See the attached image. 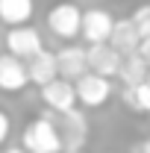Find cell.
<instances>
[{
	"label": "cell",
	"mask_w": 150,
	"mask_h": 153,
	"mask_svg": "<svg viewBox=\"0 0 150 153\" xmlns=\"http://www.w3.org/2000/svg\"><path fill=\"white\" fill-rule=\"evenodd\" d=\"M21 150L24 153H62L56 124L50 118H33L21 133Z\"/></svg>",
	"instance_id": "1"
},
{
	"label": "cell",
	"mask_w": 150,
	"mask_h": 153,
	"mask_svg": "<svg viewBox=\"0 0 150 153\" xmlns=\"http://www.w3.org/2000/svg\"><path fill=\"white\" fill-rule=\"evenodd\" d=\"M79 21H82V9L76 3H56L50 12H47V30L56 38H65V41H74L79 36Z\"/></svg>",
	"instance_id": "2"
},
{
	"label": "cell",
	"mask_w": 150,
	"mask_h": 153,
	"mask_svg": "<svg viewBox=\"0 0 150 153\" xmlns=\"http://www.w3.org/2000/svg\"><path fill=\"white\" fill-rule=\"evenodd\" d=\"M74 94H76V106L100 109L112 97V79H103L97 74H82L74 82Z\"/></svg>",
	"instance_id": "3"
},
{
	"label": "cell",
	"mask_w": 150,
	"mask_h": 153,
	"mask_svg": "<svg viewBox=\"0 0 150 153\" xmlns=\"http://www.w3.org/2000/svg\"><path fill=\"white\" fill-rule=\"evenodd\" d=\"M56 133L62 141V150H82V144L88 141V121L79 109H71V112L59 115Z\"/></svg>",
	"instance_id": "4"
},
{
	"label": "cell",
	"mask_w": 150,
	"mask_h": 153,
	"mask_svg": "<svg viewBox=\"0 0 150 153\" xmlns=\"http://www.w3.org/2000/svg\"><path fill=\"white\" fill-rule=\"evenodd\" d=\"M6 50H9V56L21 59V62L33 59L36 53L44 50L41 33H38L36 27H12V30L6 33Z\"/></svg>",
	"instance_id": "5"
},
{
	"label": "cell",
	"mask_w": 150,
	"mask_h": 153,
	"mask_svg": "<svg viewBox=\"0 0 150 153\" xmlns=\"http://www.w3.org/2000/svg\"><path fill=\"white\" fill-rule=\"evenodd\" d=\"M112 27H115V18L106 9H85L82 21H79V36L88 47L91 44H106L109 36H112Z\"/></svg>",
	"instance_id": "6"
},
{
	"label": "cell",
	"mask_w": 150,
	"mask_h": 153,
	"mask_svg": "<svg viewBox=\"0 0 150 153\" xmlns=\"http://www.w3.org/2000/svg\"><path fill=\"white\" fill-rule=\"evenodd\" d=\"M56 56V71H59V79H68V82H76L82 74H88V65H85V47L79 44H65L59 47Z\"/></svg>",
	"instance_id": "7"
},
{
	"label": "cell",
	"mask_w": 150,
	"mask_h": 153,
	"mask_svg": "<svg viewBox=\"0 0 150 153\" xmlns=\"http://www.w3.org/2000/svg\"><path fill=\"white\" fill-rule=\"evenodd\" d=\"M41 100H44V106L50 109V112L56 115H65L76 109V94H74V82H68V79H53V82H47L44 88H41Z\"/></svg>",
	"instance_id": "8"
},
{
	"label": "cell",
	"mask_w": 150,
	"mask_h": 153,
	"mask_svg": "<svg viewBox=\"0 0 150 153\" xmlns=\"http://www.w3.org/2000/svg\"><path fill=\"white\" fill-rule=\"evenodd\" d=\"M85 65H88V74L109 79V76H118L121 53H115L109 44H91V47H85Z\"/></svg>",
	"instance_id": "9"
},
{
	"label": "cell",
	"mask_w": 150,
	"mask_h": 153,
	"mask_svg": "<svg viewBox=\"0 0 150 153\" xmlns=\"http://www.w3.org/2000/svg\"><path fill=\"white\" fill-rule=\"evenodd\" d=\"M30 85V76H27V65L21 59L3 53L0 56V91H24Z\"/></svg>",
	"instance_id": "10"
},
{
	"label": "cell",
	"mask_w": 150,
	"mask_h": 153,
	"mask_svg": "<svg viewBox=\"0 0 150 153\" xmlns=\"http://www.w3.org/2000/svg\"><path fill=\"white\" fill-rule=\"evenodd\" d=\"M138 30H135V24L130 18H115V27H112V36H109V47H112L115 53H121V56H130L138 50Z\"/></svg>",
	"instance_id": "11"
},
{
	"label": "cell",
	"mask_w": 150,
	"mask_h": 153,
	"mask_svg": "<svg viewBox=\"0 0 150 153\" xmlns=\"http://www.w3.org/2000/svg\"><path fill=\"white\" fill-rule=\"evenodd\" d=\"M24 65H27V76H30V82H36L38 88H44L47 82H53V79L59 76V71H56V56H53L50 50L36 53L33 59H27Z\"/></svg>",
	"instance_id": "12"
},
{
	"label": "cell",
	"mask_w": 150,
	"mask_h": 153,
	"mask_svg": "<svg viewBox=\"0 0 150 153\" xmlns=\"http://www.w3.org/2000/svg\"><path fill=\"white\" fill-rule=\"evenodd\" d=\"M118 79L124 82V88H135V85L147 82V62H144V59L138 56V53H130V56H121Z\"/></svg>",
	"instance_id": "13"
},
{
	"label": "cell",
	"mask_w": 150,
	"mask_h": 153,
	"mask_svg": "<svg viewBox=\"0 0 150 153\" xmlns=\"http://www.w3.org/2000/svg\"><path fill=\"white\" fill-rule=\"evenodd\" d=\"M33 12H36L33 0H0V21L9 27H27Z\"/></svg>",
	"instance_id": "14"
},
{
	"label": "cell",
	"mask_w": 150,
	"mask_h": 153,
	"mask_svg": "<svg viewBox=\"0 0 150 153\" xmlns=\"http://www.w3.org/2000/svg\"><path fill=\"white\" fill-rule=\"evenodd\" d=\"M121 100H124V106L132 109V112L150 115V85L147 82H141V85H135V88H124V91H121Z\"/></svg>",
	"instance_id": "15"
},
{
	"label": "cell",
	"mask_w": 150,
	"mask_h": 153,
	"mask_svg": "<svg viewBox=\"0 0 150 153\" xmlns=\"http://www.w3.org/2000/svg\"><path fill=\"white\" fill-rule=\"evenodd\" d=\"M130 21L135 24V30H138V38H141V41L150 38V3H147V6H138V9L130 15Z\"/></svg>",
	"instance_id": "16"
},
{
	"label": "cell",
	"mask_w": 150,
	"mask_h": 153,
	"mask_svg": "<svg viewBox=\"0 0 150 153\" xmlns=\"http://www.w3.org/2000/svg\"><path fill=\"white\" fill-rule=\"evenodd\" d=\"M9 130H12V121H9V115L0 109V144L9 138Z\"/></svg>",
	"instance_id": "17"
},
{
	"label": "cell",
	"mask_w": 150,
	"mask_h": 153,
	"mask_svg": "<svg viewBox=\"0 0 150 153\" xmlns=\"http://www.w3.org/2000/svg\"><path fill=\"white\" fill-rule=\"evenodd\" d=\"M135 53H138V56H141V59H144V62L150 65V38L138 41V50H135Z\"/></svg>",
	"instance_id": "18"
},
{
	"label": "cell",
	"mask_w": 150,
	"mask_h": 153,
	"mask_svg": "<svg viewBox=\"0 0 150 153\" xmlns=\"http://www.w3.org/2000/svg\"><path fill=\"white\" fill-rule=\"evenodd\" d=\"M132 153H150V138H144V141H138V144L132 147Z\"/></svg>",
	"instance_id": "19"
},
{
	"label": "cell",
	"mask_w": 150,
	"mask_h": 153,
	"mask_svg": "<svg viewBox=\"0 0 150 153\" xmlns=\"http://www.w3.org/2000/svg\"><path fill=\"white\" fill-rule=\"evenodd\" d=\"M0 153H24L21 147H9V150H0Z\"/></svg>",
	"instance_id": "20"
},
{
	"label": "cell",
	"mask_w": 150,
	"mask_h": 153,
	"mask_svg": "<svg viewBox=\"0 0 150 153\" xmlns=\"http://www.w3.org/2000/svg\"><path fill=\"white\" fill-rule=\"evenodd\" d=\"M62 153H85V150H62Z\"/></svg>",
	"instance_id": "21"
},
{
	"label": "cell",
	"mask_w": 150,
	"mask_h": 153,
	"mask_svg": "<svg viewBox=\"0 0 150 153\" xmlns=\"http://www.w3.org/2000/svg\"><path fill=\"white\" fill-rule=\"evenodd\" d=\"M147 85H150V65H147Z\"/></svg>",
	"instance_id": "22"
}]
</instances>
